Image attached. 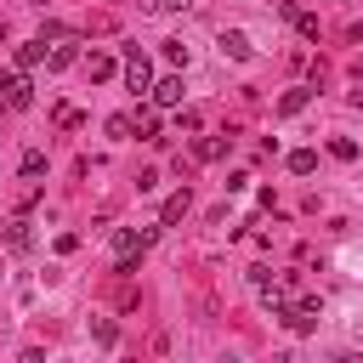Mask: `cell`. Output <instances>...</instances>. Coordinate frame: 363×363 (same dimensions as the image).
<instances>
[{"label": "cell", "instance_id": "obj_1", "mask_svg": "<svg viewBox=\"0 0 363 363\" xmlns=\"http://www.w3.org/2000/svg\"><path fill=\"white\" fill-rule=\"evenodd\" d=\"M318 318H323V301H318V295H306V301L284 306V323H289L295 335H312V329H318Z\"/></svg>", "mask_w": 363, "mask_h": 363}, {"label": "cell", "instance_id": "obj_2", "mask_svg": "<svg viewBox=\"0 0 363 363\" xmlns=\"http://www.w3.org/2000/svg\"><path fill=\"white\" fill-rule=\"evenodd\" d=\"M125 85H130L136 96H147V91H153V62H147L136 45H130V57H125Z\"/></svg>", "mask_w": 363, "mask_h": 363}, {"label": "cell", "instance_id": "obj_3", "mask_svg": "<svg viewBox=\"0 0 363 363\" xmlns=\"http://www.w3.org/2000/svg\"><path fill=\"white\" fill-rule=\"evenodd\" d=\"M153 108H182V74H164V79H153Z\"/></svg>", "mask_w": 363, "mask_h": 363}, {"label": "cell", "instance_id": "obj_4", "mask_svg": "<svg viewBox=\"0 0 363 363\" xmlns=\"http://www.w3.org/2000/svg\"><path fill=\"white\" fill-rule=\"evenodd\" d=\"M0 244L23 255V250H28V221H23V216H6V221H0Z\"/></svg>", "mask_w": 363, "mask_h": 363}, {"label": "cell", "instance_id": "obj_5", "mask_svg": "<svg viewBox=\"0 0 363 363\" xmlns=\"http://www.w3.org/2000/svg\"><path fill=\"white\" fill-rule=\"evenodd\" d=\"M221 51H227L233 62H250V57H255V45H250L244 28H227V34H221Z\"/></svg>", "mask_w": 363, "mask_h": 363}, {"label": "cell", "instance_id": "obj_6", "mask_svg": "<svg viewBox=\"0 0 363 363\" xmlns=\"http://www.w3.org/2000/svg\"><path fill=\"white\" fill-rule=\"evenodd\" d=\"M74 57H79V51H74V40L62 34V40H51V51H45V68H51V74H62V68H74Z\"/></svg>", "mask_w": 363, "mask_h": 363}, {"label": "cell", "instance_id": "obj_7", "mask_svg": "<svg viewBox=\"0 0 363 363\" xmlns=\"http://www.w3.org/2000/svg\"><path fill=\"white\" fill-rule=\"evenodd\" d=\"M0 102H6V108H17V113H23V108H34V85H28L23 74H11V85H6V96H0Z\"/></svg>", "mask_w": 363, "mask_h": 363}, {"label": "cell", "instance_id": "obj_8", "mask_svg": "<svg viewBox=\"0 0 363 363\" xmlns=\"http://www.w3.org/2000/svg\"><path fill=\"white\" fill-rule=\"evenodd\" d=\"M306 102H312V91H306V85H295V91H284V96H278V113H284V119H295V113H306Z\"/></svg>", "mask_w": 363, "mask_h": 363}, {"label": "cell", "instance_id": "obj_9", "mask_svg": "<svg viewBox=\"0 0 363 363\" xmlns=\"http://www.w3.org/2000/svg\"><path fill=\"white\" fill-rule=\"evenodd\" d=\"M187 210H193V193H187V187H182V193H170V199H164V210H159V221H164V227H170V221H182V216H187Z\"/></svg>", "mask_w": 363, "mask_h": 363}, {"label": "cell", "instance_id": "obj_10", "mask_svg": "<svg viewBox=\"0 0 363 363\" xmlns=\"http://www.w3.org/2000/svg\"><path fill=\"white\" fill-rule=\"evenodd\" d=\"M130 130H136L142 142H159V113H153V108H136V119H130Z\"/></svg>", "mask_w": 363, "mask_h": 363}, {"label": "cell", "instance_id": "obj_11", "mask_svg": "<svg viewBox=\"0 0 363 363\" xmlns=\"http://www.w3.org/2000/svg\"><path fill=\"white\" fill-rule=\"evenodd\" d=\"M221 153H227V142H221V136H199V142H193V159H199V164H216Z\"/></svg>", "mask_w": 363, "mask_h": 363}, {"label": "cell", "instance_id": "obj_12", "mask_svg": "<svg viewBox=\"0 0 363 363\" xmlns=\"http://www.w3.org/2000/svg\"><path fill=\"white\" fill-rule=\"evenodd\" d=\"M45 62V40H23L17 45V68H40Z\"/></svg>", "mask_w": 363, "mask_h": 363}, {"label": "cell", "instance_id": "obj_13", "mask_svg": "<svg viewBox=\"0 0 363 363\" xmlns=\"http://www.w3.org/2000/svg\"><path fill=\"white\" fill-rule=\"evenodd\" d=\"M85 74H91V79H113V57H108V51H91V57H85Z\"/></svg>", "mask_w": 363, "mask_h": 363}, {"label": "cell", "instance_id": "obj_14", "mask_svg": "<svg viewBox=\"0 0 363 363\" xmlns=\"http://www.w3.org/2000/svg\"><path fill=\"white\" fill-rule=\"evenodd\" d=\"M142 272V250H119V261H113V278H136Z\"/></svg>", "mask_w": 363, "mask_h": 363}, {"label": "cell", "instance_id": "obj_15", "mask_svg": "<svg viewBox=\"0 0 363 363\" xmlns=\"http://www.w3.org/2000/svg\"><path fill=\"white\" fill-rule=\"evenodd\" d=\"M289 170H295V176H312V170H318V153H312V147H295V153H289Z\"/></svg>", "mask_w": 363, "mask_h": 363}, {"label": "cell", "instance_id": "obj_16", "mask_svg": "<svg viewBox=\"0 0 363 363\" xmlns=\"http://www.w3.org/2000/svg\"><path fill=\"white\" fill-rule=\"evenodd\" d=\"M329 153H335L340 164H352V159H357V142H352V136H335V142H329Z\"/></svg>", "mask_w": 363, "mask_h": 363}, {"label": "cell", "instance_id": "obj_17", "mask_svg": "<svg viewBox=\"0 0 363 363\" xmlns=\"http://www.w3.org/2000/svg\"><path fill=\"white\" fill-rule=\"evenodd\" d=\"M23 176H28V182H34V176H45V153H40V147H28V153H23Z\"/></svg>", "mask_w": 363, "mask_h": 363}, {"label": "cell", "instance_id": "obj_18", "mask_svg": "<svg viewBox=\"0 0 363 363\" xmlns=\"http://www.w3.org/2000/svg\"><path fill=\"white\" fill-rule=\"evenodd\" d=\"M164 62H170V68H187V45H182V40H164Z\"/></svg>", "mask_w": 363, "mask_h": 363}, {"label": "cell", "instance_id": "obj_19", "mask_svg": "<svg viewBox=\"0 0 363 363\" xmlns=\"http://www.w3.org/2000/svg\"><path fill=\"white\" fill-rule=\"evenodd\" d=\"M113 250H147V244H142V233H130V227H119V233H113Z\"/></svg>", "mask_w": 363, "mask_h": 363}, {"label": "cell", "instance_id": "obj_20", "mask_svg": "<svg viewBox=\"0 0 363 363\" xmlns=\"http://www.w3.org/2000/svg\"><path fill=\"white\" fill-rule=\"evenodd\" d=\"M272 284H278V278H272V267H250V289H255V295H261V289H272Z\"/></svg>", "mask_w": 363, "mask_h": 363}, {"label": "cell", "instance_id": "obj_21", "mask_svg": "<svg viewBox=\"0 0 363 363\" xmlns=\"http://www.w3.org/2000/svg\"><path fill=\"white\" fill-rule=\"evenodd\" d=\"M91 335H96L102 346H113V335H119V329H113V318H91Z\"/></svg>", "mask_w": 363, "mask_h": 363}, {"label": "cell", "instance_id": "obj_22", "mask_svg": "<svg viewBox=\"0 0 363 363\" xmlns=\"http://www.w3.org/2000/svg\"><path fill=\"white\" fill-rule=\"evenodd\" d=\"M108 136L125 142V136H130V113H113V119H108Z\"/></svg>", "mask_w": 363, "mask_h": 363}, {"label": "cell", "instance_id": "obj_23", "mask_svg": "<svg viewBox=\"0 0 363 363\" xmlns=\"http://www.w3.org/2000/svg\"><path fill=\"white\" fill-rule=\"evenodd\" d=\"M57 125H62V130H74V125H85V113H79V108H57Z\"/></svg>", "mask_w": 363, "mask_h": 363}, {"label": "cell", "instance_id": "obj_24", "mask_svg": "<svg viewBox=\"0 0 363 363\" xmlns=\"http://www.w3.org/2000/svg\"><path fill=\"white\" fill-rule=\"evenodd\" d=\"M159 6H164V11H182V6H187V0H159Z\"/></svg>", "mask_w": 363, "mask_h": 363}, {"label": "cell", "instance_id": "obj_25", "mask_svg": "<svg viewBox=\"0 0 363 363\" xmlns=\"http://www.w3.org/2000/svg\"><path fill=\"white\" fill-rule=\"evenodd\" d=\"M142 11H164V6H159V0H142Z\"/></svg>", "mask_w": 363, "mask_h": 363}, {"label": "cell", "instance_id": "obj_26", "mask_svg": "<svg viewBox=\"0 0 363 363\" xmlns=\"http://www.w3.org/2000/svg\"><path fill=\"white\" fill-rule=\"evenodd\" d=\"M352 102H357V108H363V85H357V91H352Z\"/></svg>", "mask_w": 363, "mask_h": 363}, {"label": "cell", "instance_id": "obj_27", "mask_svg": "<svg viewBox=\"0 0 363 363\" xmlns=\"http://www.w3.org/2000/svg\"><path fill=\"white\" fill-rule=\"evenodd\" d=\"M0 40H6V17H0Z\"/></svg>", "mask_w": 363, "mask_h": 363}]
</instances>
